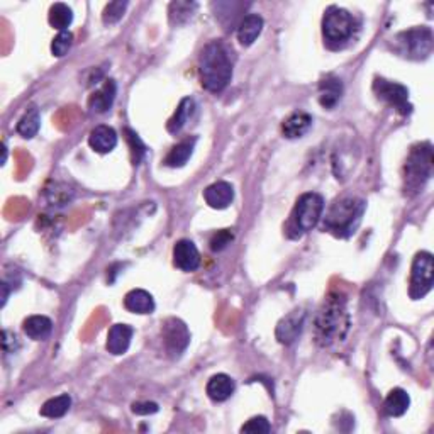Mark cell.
Instances as JSON below:
<instances>
[{"label": "cell", "instance_id": "cell-1", "mask_svg": "<svg viewBox=\"0 0 434 434\" xmlns=\"http://www.w3.org/2000/svg\"><path fill=\"white\" fill-rule=\"evenodd\" d=\"M349 329V314L346 297L331 292L317 311L314 321V338L321 348H329L346 338Z\"/></svg>", "mask_w": 434, "mask_h": 434}, {"label": "cell", "instance_id": "cell-2", "mask_svg": "<svg viewBox=\"0 0 434 434\" xmlns=\"http://www.w3.org/2000/svg\"><path fill=\"white\" fill-rule=\"evenodd\" d=\"M199 72H201L202 87L206 90L212 94L223 92L233 77V60L229 48L219 39L207 43L199 58Z\"/></svg>", "mask_w": 434, "mask_h": 434}, {"label": "cell", "instance_id": "cell-3", "mask_svg": "<svg viewBox=\"0 0 434 434\" xmlns=\"http://www.w3.org/2000/svg\"><path fill=\"white\" fill-rule=\"evenodd\" d=\"M365 202L358 197H343L336 201L324 217V229L336 238H349L361 223Z\"/></svg>", "mask_w": 434, "mask_h": 434}, {"label": "cell", "instance_id": "cell-4", "mask_svg": "<svg viewBox=\"0 0 434 434\" xmlns=\"http://www.w3.org/2000/svg\"><path fill=\"white\" fill-rule=\"evenodd\" d=\"M324 212V199L316 192H307L299 197L289 221V236L300 238L304 233L311 231L321 221Z\"/></svg>", "mask_w": 434, "mask_h": 434}, {"label": "cell", "instance_id": "cell-5", "mask_svg": "<svg viewBox=\"0 0 434 434\" xmlns=\"http://www.w3.org/2000/svg\"><path fill=\"white\" fill-rule=\"evenodd\" d=\"M356 22L346 9L341 7H329L322 17V36L329 48L339 50L344 48L355 36Z\"/></svg>", "mask_w": 434, "mask_h": 434}, {"label": "cell", "instance_id": "cell-6", "mask_svg": "<svg viewBox=\"0 0 434 434\" xmlns=\"http://www.w3.org/2000/svg\"><path fill=\"white\" fill-rule=\"evenodd\" d=\"M433 174V146L423 143L414 146L406 162V192L418 194Z\"/></svg>", "mask_w": 434, "mask_h": 434}, {"label": "cell", "instance_id": "cell-7", "mask_svg": "<svg viewBox=\"0 0 434 434\" xmlns=\"http://www.w3.org/2000/svg\"><path fill=\"white\" fill-rule=\"evenodd\" d=\"M433 31L423 26V28H414L404 33L397 34L393 39V46L402 56L409 60H426L433 51Z\"/></svg>", "mask_w": 434, "mask_h": 434}, {"label": "cell", "instance_id": "cell-8", "mask_svg": "<svg viewBox=\"0 0 434 434\" xmlns=\"http://www.w3.org/2000/svg\"><path fill=\"white\" fill-rule=\"evenodd\" d=\"M434 282V260L433 255L428 251H420L416 255L411 268V287L409 295L411 299L419 300L426 297L433 289Z\"/></svg>", "mask_w": 434, "mask_h": 434}, {"label": "cell", "instance_id": "cell-9", "mask_svg": "<svg viewBox=\"0 0 434 434\" xmlns=\"http://www.w3.org/2000/svg\"><path fill=\"white\" fill-rule=\"evenodd\" d=\"M374 92L380 100H383L385 104H388L404 116L413 110V105L409 104V90L401 83L388 82L385 78H375Z\"/></svg>", "mask_w": 434, "mask_h": 434}, {"label": "cell", "instance_id": "cell-10", "mask_svg": "<svg viewBox=\"0 0 434 434\" xmlns=\"http://www.w3.org/2000/svg\"><path fill=\"white\" fill-rule=\"evenodd\" d=\"M162 336L166 353L171 358H179L187 349L190 343V333L187 326H185L184 321L175 317L168 319L165 324H163Z\"/></svg>", "mask_w": 434, "mask_h": 434}, {"label": "cell", "instance_id": "cell-11", "mask_svg": "<svg viewBox=\"0 0 434 434\" xmlns=\"http://www.w3.org/2000/svg\"><path fill=\"white\" fill-rule=\"evenodd\" d=\"M174 265L181 272H196L201 265L197 246L189 239H180L174 248Z\"/></svg>", "mask_w": 434, "mask_h": 434}, {"label": "cell", "instance_id": "cell-12", "mask_svg": "<svg viewBox=\"0 0 434 434\" xmlns=\"http://www.w3.org/2000/svg\"><path fill=\"white\" fill-rule=\"evenodd\" d=\"M304 319L305 314L302 311H299V309L287 314V316L277 324V331H275L277 339L280 341L282 344L294 343V341L300 336V333H302Z\"/></svg>", "mask_w": 434, "mask_h": 434}, {"label": "cell", "instance_id": "cell-13", "mask_svg": "<svg viewBox=\"0 0 434 434\" xmlns=\"http://www.w3.org/2000/svg\"><path fill=\"white\" fill-rule=\"evenodd\" d=\"M203 199L212 209H226L231 206L234 199V189L228 181H216L203 190Z\"/></svg>", "mask_w": 434, "mask_h": 434}, {"label": "cell", "instance_id": "cell-14", "mask_svg": "<svg viewBox=\"0 0 434 434\" xmlns=\"http://www.w3.org/2000/svg\"><path fill=\"white\" fill-rule=\"evenodd\" d=\"M132 333H134V331L127 324H114L110 327L107 334V344H105V348H107L110 355H124V353L129 349Z\"/></svg>", "mask_w": 434, "mask_h": 434}, {"label": "cell", "instance_id": "cell-15", "mask_svg": "<svg viewBox=\"0 0 434 434\" xmlns=\"http://www.w3.org/2000/svg\"><path fill=\"white\" fill-rule=\"evenodd\" d=\"M343 95V83L334 75H327L319 83V104L326 109H334Z\"/></svg>", "mask_w": 434, "mask_h": 434}, {"label": "cell", "instance_id": "cell-16", "mask_svg": "<svg viewBox=\"0 0 434 434\" xmlns=\"http://www.w3.org/2000/svg\"><path fill=\"white\" fill-rule=\"evenodd\" d=\"M116 94H117L116 82L110 78L105 80L104 85L90 95V99H88V107H90V110H94V112H99V114L107 112V110L112 107L114 100H116Z\"/></svg>", "mask_w": 434, "mask_h": 434}, {"label": "cell", "instance_id": "cell-17", "mask_svg": "<svg viewBox=\"0 0 434 434\" xmlns=\"http://www.w3.org/2000/svg\"><path fill=\"white\" fill-rule=\"evenodd\" d=\"M88 144L94 152L105 154L110 153L117 144V132L110 126H97L92 129L90 136H88Z\"/></svg>", "mask_w": 434, "mask_h": 434}, {"label": "cell", "instance_id": "cell-18", "mask_svg": "<svg viewBox=\"0 0 434 434\" xmlns=\"http://www.w3.org/2000/svg\"><path fill=\"white\" fill-rule=\"evenodd\" d=\"M311 127H312V117L309 116L307 112L299 110V112L290 114V116L283 121L282 132L287 139H297L307 134Z\"/></svg>", "mask_w": 434, "mask_h": 434}, {"label": "cell", "instance_id": "cell-19", "mask_svg": "<svg viewBox=\"0 0 434 434\" xmlns=\"http://www.w3.org/2000/svg\"><path fill=\"white\" fill-rule=\"evenodd\" d=\"M263 31V19L258 14H248L238 26V41L243 46H251Z\"/></svg>", "mask_w": 434, "mask_h": 434}, {"label": "cell", "instance_id": "cell-20", "mask_svg": "<svg viewBox=\"0 0 434 434\" xmlns=\"http://www.w3.org/2000/svg\"><path fill=\"white\" fill-rule=\"evenodd\" d=\"M234 380L226 374H217L207 382V396L214 402H224L234 393Z\"/></svg>", "mask_w": 434, "mask_h": 434}, {"label": "cell", "instance_id": "cell-21", "mask_svg": "<svg viewBox=\"0 0 434 434\" xmlns=\"http://www.w3.org/2000/svg\"><path fill=\"white\" fill-rule=\"evenodd\" d=\"M124 307L134 314H152L154 311V300L149 292L134 289L124 297Z\"/></svg>", "mask_w": 434, "mask_h": 434}, {"label": "cell", "instance_id": "cell-22", "mask_svg": "<svg viewBox=\"0 0 434 434\" xmlns=\"http://www.w3.org/2000/svg\"><path fill=\"white\" fill-rule=\"evenodd\" d=\"M194 112H196V100L190 99V97L181 99L179 107L175 110V114L170 117V121L166 124L168 132H171V134L180 132L185 127V124L189 122V119L194 116Z\"/></svg>", "mask_w": 434, "mask_h": 434}, {"label": "cell", "instance_id": "cell-23", "mask_svg": "<svg viewBox=\"0 0 434 434\" xmlns=\"http://www.w3.org/2000/svg\"><path fill=\"white\" fill-rule=\"evenodd\" d=\"M22 329L28 338L34 341H44L53 331V322L50 317L46 316H31L24 321Z\"/></svg>", "mask_w": 434, "mask_h": 434}, {"label": "cell", "instance_id": "cell-24", "mask_svg": "<svg viewBox=\"0 0 434 434\" xmlns=\"http://www.w3.org/2000/svg\"><path fill=\"white\" fill-rule=\"evenodd\" d=\"M411 406V397L404 388H393V391L388 392V396L385 397L383 407L385 413H387L391 418H401L407 413Z\"/></svg>", "mask_w": 434, "mask_h": 434}, {"label": "cell", "instance_id": "cell-25", "mask_svg": "<svg viewBox=\"0 0 434 434\" xmlns=\"http://www.w3.org/2000/svg\"><path fill=\"white\" fill-rule=\"evenodd\" d=\"M70 407H72V397H70L68 393H63V396L53 397L50 401L44 402L39 413H41L44 418L58 419L63 418V416L68 413Z\"/></svg>", "mask_w": 434, "mask_h": 434}, {"label": "cell", "instance_id": "cell-26", "mask_svg": "<svg viewBox=\"0 0 434 434\" xmlns=\"http://www.w3.org/2000/svg\"><path fill=\"white\" fill-rule=\"evenodd\" d=\"M194 144H196V139H187V141H181L174 148L170 149V153L166 154L165 158V165L170 168H180L184 166L185 163L189 162V158L192 157L194 153Z\"/></svg>", "mask_w": 434, "mask_h": 434}, {"label": "cell", "instance_id": "cell-27", "mask_svg": "<svg viewBox=\"0 0 434 434\" xmlns=\"http://www.w3.org/2000/svg\"><path fill=\"white\" fill-rule=\"evenodd\" d=\"M48 21H50L51 28L61 31H68L70 24L73 22V11L66 4H53L50 7V14H48Z\"/></svg>", "mask_w": 434, "mask_h": 434}, {"label": "cell", "instance_id": "cell-28", "mask_svg": "<svg viewBox=\"0 0 434 434\" xmlns=\"http://www.w3.org/2000/svg\"><path fill=\"white\" fill-rule=\"evenodd\" d=\"M39 126H41V116H39V110L31 109L21 117V121L17 122V132H19L22 138L31 139L38 134Z\"/></svg>", "mask_w": 434, "mask_h": 434}, {"label": "cell", "instance_id": "cell-29", "mask_svg": "<svg viewBox=\"0 0 434 434\" xmlns=\"http://www.w3.org/2000/svg\"><path fill=\"white\" fill-rule=\"evenodd\" d=\"M197 9L196 2H171L170 4V11H168V14H170V22L174 26H180L185 24L190 17H192L194 11Z\"/></svg>", "mask_w": 434, "mask_h": 434}, {"label": "cell", "instance_id": "cell-30", "mask_svg": "<svg viewBox=\"0 0 434 434\" xmlns=\"http://www.w3.org/2000/svg\"><path fill=\"white\" fill-rule=\"evenodd\" d=\"M46 199H48V203H50V206L63 207L73 199V190L70 187H66V185L55 184L53 185V189L46 190Z\"/></svg>", "mask_w": 434, "mask_h": 434}, {"label": "cell", "instance_id": "cell-31", "mask_svg": "<svg viewBox=\"0 0 434 434\" xmlns=\"http://www.w3.org/2000/svg\"><path fill=\"white\" fill-rule=\"evenodd\" d=\"M127 9V2L126 0H116V2H110L105 6L104 12H102V21H104L105 26H112L117 24L119 21L124 17V12H126Z\"/></svg>", "mask_w": 434, "mask_h": 434}, {"label": "cell", "instance_id": "cell-32", "mask_svg": "<svg viewBox=\"0 0 434 434\" xmlns=\"http://www.w3.org/2000/svg\"><path fill=\"white\" fill-rule=\"evenodd\" d=\"M72 44H73V34L70 33V31H61V33H58V36L53 39L51 43L53 56H56V58L65 56L66 53L70 51V48H72Z\"/></svg>", "mask_w": 434, "mask_h": 434}, {"label": "cell", "instance_id": "cell-33", "mask_svg": "<svg viewBox=\"0 0 434 434\" xmlns=\"http://www.w3.org/2000/svg\"><path fill=\"white\" fill-rule=\"evenodd\" d=\"M270 431H272V426H270L268 419L263 418V416L251 418L245 426L241 428V433H248V434H267Z\"/></svg>", "mask_w": 434, "mask_h": 434}, {"label": "cell", "instance_id": "cell-34", "mask_svg": "<svg viewBox=\"0 0 434 434\" xmlns=\"http://www.w3.org/2000/svg\"><path fill=\"white\" fill-rule=\"evenodd\" d=\"M126 134H127V141H129V144H131L132 162H134V165H138V163L141 162V158H143V154L146 153V148H144V144L141 143L139 136L136 134V132L127 129Z\"/></svg>", "mask_w": 434, "mask_h": 434}, {"label": "cell", "instance_id": "cell-35", "mask_svg": "<svg viewBox=\"0 0 434 434\" xmlns=\"http://www.w3.org/2000/svg\"><path fill=\"white\" fill-rule=\"evenodd\" d=\"M233 233L229 229H223V231H217L214 236L211 238V250L212 251H223L226 246L231 245L233 241Z\"/></svg>", "mask_w": 434, "mask_h": 434}, {"label": "cell", "instance_id": "cell-36", "mask_svg": "<svg viewBox=\"0 0 434 434\" xmlns=\"http://www.w3.org/2000/svg\"><path fill=\"white\" fill-rule=\"evenodd\" d=\"M158 404H154V402H134L132 404V413L138 414V416H149L158 413Z\"/></svg>", "mask_w": 434, "mask_h": 434}, {"label": "cell", "instance_id": "cell-37", "mask_svg": "<svg viewBox=\"0 0 434 434\" xmlns=\"http://www.w3.org/2000/svg\"><path fill=\"white\" fill-rule=\"evenodd\" d=\"M7 297H9V289H7V283H2V307L7 302Z\"/></svg>", "mask_w": 434, "mask_h": 434}]
</instances>
